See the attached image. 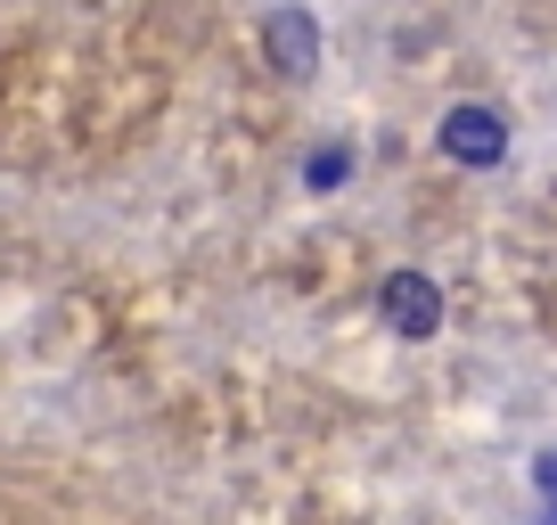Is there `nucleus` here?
<instances>
[{"label": "nucleus", "mask_w": 557, "mask_h": 525, "mask_svg": "<svg viewBox=\"0 0 557 525\" xmlns=\"http://www.w3.org/2000/svg\"><path fill=\"white\" fill-rule=\"evenodd\" d=\"M443 148L468 157V164H492L508 148V132H500V115H484V107H451V115H443Z\"/></svg>", "instance_id": "obj_1"}, {"label": "nucleus", "mask_w": 557, "mask_h": 525, "mask_svg": "<svg viewBox=\"0 0 557 525\" xmlns=\"http://www.w3.org/2000/svg\"><path fill=\"white\" fill-rule=\"evenodd\" d=\"M271 58H278L287 74L312 66V58H320V25L304 17V9H278V17H271Z\"/></svg>", "instance_id": "obj_2"}, {"label": "nucleus", "mask_w": 557, "mask_h": 525, "mask_svg": "<svg viewBox=\"0 0 557 525\" xmlns=\"http://www.w3.org/2000/svg\"><path fill=\"white\" fill-rule=\"evenodd\" d=\"M345 164H352L345 148H320V157L304 164V181H320V190H329V181H345Z\"/></svg>", "instance_id": "obj_3"}]
</instances>
